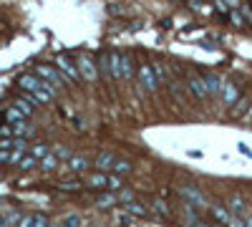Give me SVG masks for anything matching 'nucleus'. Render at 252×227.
<instances>
[{
	"mask_svg": "<svg viewBox=\"0 0 252 227\" xmlns=\"http://www.w3.org/2000/svg\"><path fill=\"white\" fill-rule=\"evenodd\" d=\"M83 184H86V187H91V190H101V192H121V190H124L121 177H116V174H103V172H91V174H86Z\"/></svg>",
	"mask_w": 252,
	"mask_h": 227,
	"instance_id": "f257e3e1",
	"label": "nucleus"
},
{
	"mask_svg": "<svg viewBox=\"0 0 252 227\" xmlns=\"http://www.w3.org/2000/svg\"><path fill=\"white\" fill-rule=\"evenodd\" d=\"M179 195L184 197V204H189V207H194L197 212H204V210L212 207V204L207 202V197H204L197 187H192V184H182V187H179Z\"/></svg>",
	"mask_w": 252,
	"mask_h": 227,
	"instance_id": "f03ea898",
	"label": "nucleus"
},
{
	"mask_svg": "<svg viewBox=\"0 0 252 227\" xmlns=\"http://www.w3.org/2000/svg\"><path fill=\"white\" fill-rule=\"evenodd\" d=\"M53 64H56L58 73H61L63 78H66L68 84H78V81H81V73H78V66H76V61H71V58H68L66 53H58Z\"/></svg>",
	"mask_w": 252,
	"mask_h": 227,
	"instance_id": "7ed1b4c3",
	"label": "nucleus"
},
{
	"mask_svg": "<svg viewBox=\"0 0 252 227\" xmlns=\"http://www.w3.org/2000/svg\"><path fill=\"white\" fill-rule=\"evenodd\" d=\"M35 76H38L40 81H46L48 86H53L56 91H58V89H63V86L68 84V81H66V78H63V76L58 73V68H53V66H46V64H38V66H35Z\"/></svg>",
	"mask_w": 252,
	"mask_h": 227,
	"instance_id": "20e7f679",
	"label": "nucleus"
},
{
	"mask_svg": "<svg viewBox=\"0 0 252 227\" xmlns=\"http://www.w3.org/2000/svg\"><path fill=\"white\" fill-rule=\"evenodd\" d=\"M76 66H78L81 81H86V84H96V81L101 78V76H98V64H96L91 56H86V53L76 61Z\"/></svg>",
	"mask_w": 252,
	"mask_h": 227,
	"instance_id": "39448f33",
	"label": "nucleus"
},
{
	"mask_svg": "<svg viewBox=\"0 0 252 227\" xmlns=\"http://www.w3.org/2000/svg\"><path fill=\"white\" fill-rule=\"evenodd\" d=\"M136 81H139V86H141V91H157L159 89V81H157V76H154V66L152 64H141L139 68H136Z\"/></svg>",
	"mask_w": 252,
	"mask_h": 227,
	"instance_id": "423d86ee",
	"label": "nucleus"
},
{
	"mask_svg": "<svg viewBox=\"0 0 252 227\" xmlns=\"http://www.w3.org/2000/svg\"><path fill=\"white\" fill-rule=\"evenodd\" d=\"M220 98H222V104H227V106H235L237 101H240V89H237V84H232V81H222V89H220Z\"/></svg>",
	"mask_w": 252,
	"mask_h": 227,
	"instance_id": "0eeeda50",
	"label": "nucleus"
},
{
	"mask_svg": "<svg viewBox=\"0 0 252 227\" xmlns=\"http://www.w3.org/2000/svg\"><path fill=\"white\" fill-rule=\"evenodd\" d=\"M18 86L23 89L26 94H38L40 89L46 86V81H40V78H38L35 73H23V76L18 78Z\"/></svg>",
	"mask_w": 252,
	"mask_h": 227,
	"instance_id": "6e6552de",
	"label": "nucleus"
},
{
	"mask_svg": "<svg viewBox=\"0 0 252 227\" xmlns=\"http://www.w3.org/2000/svg\"><path fill=\"white\" fill-rule=\"evenodd\" d=\"M227 210H229V215L237 217V220H245V215L250 212L242 195H232V197H229V199H227Z\"/></svg>",
	"mask_w": 252,
	"mask_h": 227,
	"instance_id": "1a4fd4ad",
	"label": "nucleus"
},
{
	"mask_svg": "<svg viewBox=\"0 0 252 227\" xmlns=\"http://www.w3.org/2000/svg\"><path fill=\"white\" fill-rule=\"evenodd\" d=\"M89 167H94V162H89L83 154H73V157L66 162V169H68L71 174H86Z\"/></svg>",
	"mask_w": 252,
	"mask_h": 227,
	"instance_id": "9d476101",
	"label": "nucleus"
},
{
	"mask_svg": "<svg viewBox=\"0 0 252 227\" xmlns=\"http://www.w3.org/2000/svg\"><path fill=\"white\" fill-rule=\"evenodd\" d=\"M116 159H119V157H114V154H109V152H101V154L94 159V169H96V172H103V174H111Z\"/></svg>",
	"mask_w": 252,
	"mask_h": 227,
	"instance_id": "9b49d317",
	"label": "nucleus"
},
{
	"mask_svg": "<svg viewBox=\"0 0 252 227\" xmlns=\"http://www.w3.org/2000/svg\"><path fill=\"white\" fill-rule=\"evenodd\" d=\"M182 215H184V227H212V225H207L202 217H199V212L194 210V207H189V204H182Z\"/></svg>",
	"mask_w": 252,
	"mask_h": 227,
	"instance_id": "f8f14e48",
	"label": "nucleus"
},
{
	"mask_svg": "<svg viewBox=\"0 0 252 227\" xmlns=\"http://www.w3.org/2000/svg\"><path fill=\"white\" fill-rule=\"evenodd\" d=\"M13 106H15L20 114H23L26 119H28V116H33V111H35V101H33V96H31V94H26V96H18V98L13 101Z\"/></svg>",
	"mask_w": 252,
	"mask_h": 227,
	"instance_id": "ddd939ff",
	"label": "nucleus"
},
{
	"mask_svg": "<svg viewBox=\"0 0 252 227\" xmlns=\"http://www.w3.org/2000/svg\"><path fill=\"white\" fill-rule=\"evenodd\" d=\"M204 78V89H207V96H220V89H222V76H217V73H207V76H202Z\"/></svg>",
	"mask_w": 252,
	"mask_h": 227,
	"instance_id": "4468645a",
	"label": "nucleus"
},
{
	"mask_svg": "<svg viewBox=\"0 0 252 227\" xmlns=\"http://www.w3.org/2000/svg\"><path fill=\"white\" fill-rule=\"evenodd\" d=\"M209 215H212L220 225H224V227H227L229 220H232V215H229V210H227V204H220V202H215L212 207H209Z\"/></svg>",
	"mask_w": 252,
	"mask_h": 227,
	"instance_id": "2eb2a0df",
	"label": "nucleus"
},
{
	"mask_svg": "<svg viewBox=\"0 0 252 227\" xmlns=\"http://www.w3.org/2000/svg\"><path fill=\"white\" fill-rule=\"evenodd\" d=\"M149 212H154L157 217H161V220H169L172 217V210H169V204H166L161 197H157V199H152V204H149Z\"/></svg>",
	"mask_w": 252,
	"mask_h": 227,
	"instance_id": "dca6fc26",
	"label": "nucleus"
},
{
	"mask_svg": "<svg viewBox=\"0 0 252 227\" xmlns=\"http://www.w3.org/2000/svg\"><path fill=\"white\" fill-rule=\"evenodd\" d=\"M121 58L124 53L109 51V66H111V81H121Z\"/></svg>",
	"mask_w": 252,
	"mask_h": 227,
	"instance_id": "f3484780",
	"label": "nucleus"
},
{
	"mask_svg": "<svg viewBox=\"0 0 252 227\" xmlns=\"http://www.w3.org/2000/svg\"><path fill=\"white\" fill-rule=\"evenodd\" d=\"M187 86H189V91H192L197 98H207V89H204V78L202 76H189Z\"/></svg>",
	"mask_w": 252,
	"mask_h": 227,
	"instance_id": "a211bd4d",
	"label": "nucleus"
},
{
	"mask_svg": "<svg viewBox=\"0 0 252 227\" xmlns=\"http://www.w3.org/2000/svg\"><path fill=\"white\" fill-rule=\"evenodd\" d=\"M121 207H124L126 215H134V217H146V215H149V207H146L144 202H139V199H134L129 204H121Z\"/></svg>",
	"mask_w": 252,
	"mask_h": 227,
	"instance_id": "6ab92c4d",
	"label": "nucleus"
},
{
	"mask_svg": "<svg viewBox=\"0 0 252 227\" xmlns=\"http://www.w3.org/2000/svg\"><path fill=\"white\" fill-rule=\"evenodd\" d=\"M51 152H53V149H51V144H43V141L31 144V149H28V154H31V157H35L38 162H43V159H46Z\"/></svg>",
	"mask_w": 252,
	"mask_h": 227,
	"instance_id": "aec40b11",
	"label": "nucleus"
},
{
	"mask_svg": "<svg viewBox=\"0 0 252 227\" xmlns=\"http://www.w3.org/2000/svg\"><path fill=\"white\" fill-rule=\"evenodd\" d=\"M134 76H136L134 58H131V56H124V58H121V81H131Z\"/></svg>",
	"mask_w": 252,
	"mask_h": 227,
	"instance_id": "412c9836",
	"label": "nucleus"
},
{
	"mask_svg": "<svg viewBox=\"0 0 252 227\" xmlns=\"http://www.w3.org/2000/svg\"><path fill=\"white\" fill-rule=\"evenodd\" d=\"M96 204L101 210H106V207H114V204H119V197H116V192H101L98 197H96Z\"/></svg>",
	"mask_w": 252,
	"mask_h": 227,
	"instance_id": "4be33fe9",
	"label": "nucleus"
},
{
	"mask_svg": "<svg viewBox=\"0 0 252 227\" xmlns=\"http://www.w3.org/2000/svg\"><path fill=\"white\" fill-rule=\"evenodd\" d=\"M58 167H61V162H58V157H56L53 152H51L43 162H40V172H48V174H51V172H56Z\"/></svg>",
	"mask_w": 252,
	"mask_h": 227,
	"instance_id": "5701e85b",
	"label": "nucleus"
},
{
	"mask_svg": "<svg viewBox=\"0 0 252 227\" xmlns=\"http://www.w3.org/2000/svg\"><path fill=\"white\" fill-rule=\"evenodd\" d=\"M96 64H98V76L101 78H106V81H111V66H109V53H103L98 61H96Z\"/></svg>",
	"mask_w": 252,
	"mask_h": 227,
	"instance_id": "b1692460",
	"label": "nucleus"
},
{
	"mask_svg": "<svg viewBox=\"0 0 252 227\" xmlns=\"http://www.w3.org/2000/svg\"><path fill=\"white\" fill-rule=\"evenodd\" d=\"M18 167H20V172H33L35 167H40V162H38L35 157H31V154H26L23 159H20V164H18Z\"/></svg>",
	"mask_w": 252,
	"mask_h": 227,
	"instance_id": "393cba45",
	"label": "nucleus"
},
{
	"mask_svg": "<svg viewBox=\"0 0 252 227\" xmlns=\"http://www.w3.org/2000/svg\"><path fill=\"white\" fill-rule=\"evenodd\" d=\"M3 119L8 121V124H20V121H28L23 114H20L15 106H10V109H5V114H3Z\"/></svg>",
	"mask_w": 252,
	"mask_h": 227,
	"instance_id": "a878e982",
	"label": "nucleus"
},
{
	"mask_svg": "<svg viewBox=\"0 0 252 227\" xmlns=\"http://www.w3.org/2000/svg\"><path fill=\"white\" fill-rule=\"evenodd\" d=\"M129 172H131V164L126 162V159H116V164H114V172H111V174L124 177V174H129Z\"/></svg>",
	"mask_w": 252,
	"mask_h": 227,
	"instance_id": "bb28decb",
	"label": "nucleus"
},
{
	"mask_svg": "<svg viewBox=\"0 0 252 227\" xmlns=\"http://www.w3.org/2000/svg\"><path fill=\"white\" fill-rule=\"evenodd\" d=\"M227 18H229V23H232V28H245V23H247V20H245V15H242L240 10H232V13H229Z\"/></svg>",
	"mask_w": 252,
	"mask_h": 227,
	"instance_id": "cd10ccee",
	"label": "nucleus"
},
{
	"mask_svg": "<svg viewBox=\"0 0 252 227\" xmlns=\"http://www.w3.org/2000/svg\"><path fill=\"white\" fill-rule=\"evenodd\" d=\"M58 187H61L63 192H78V190L83 187V184H81L78 179H68V182H61V184H58Z\"/></svg>",
	"mask_w": 252,
	"mask_h": 227,
	"instance_id": "c85d7f7f",
	"label": "nucleus"
},
{
	"mask_svg": "<svg viewBox=\"0 0 252 227\" xmlns=\"http://www.w3.org/2000/svg\"><path fill=\"white\" fill-rule=\"evenodd\" d=\"M61 227H83V220L78 215H68L66 220L61 222Z\"/></svg>",
	"mask_w": 252,
	"mask_h": 227,
	"instance_id": "c756f323",
	"label": "nucleus"
},
{
	"mask_svg": "<svg viewBox=\"0 0 252 227\" xmlns=\"http://www.w3.org/2000/svg\"><path fill=\"white\" fill-rule=\"evenodd\" d=\"M53 154L58 157V162H68L73 154H71V149H66V147H61V144H58V147L53 149Z\"/></svg>",
	"mask_w": 252,
	"mask_h": 227,
	"instance_id": "7c9ffc66",
	"label": "nucleus"
},
{
	"mask_svg": "<svg viewBox=\"0 0 252 227\" xmlns=\"http://www.w3.org/2000/svg\"><path fill=\"white\" fill-rule=\"evenodd\" d=\"M116 197H119V202H121V204H129V202H134V199H136V197H134V192H129V190L116 192Z\"/></svg>",
	"mask_w": 252,
	"mask_h": 227,
	"instance_id": "2f4dec72",
	"label": "nucleus"
},
{
	"mask_svg": "<svg viewBox=\"0 0 252 227\" xmlns=\"http://www.w3.org/2000/svg\"><path fill=\"white\" fill-rule=\"evenodd\" d=\"M240 13L245 15V20H247V26L252 28V5H247V3H242V5H240Z\"/></svg>",
	"mask_w": 252,
	"mask_h": 227,
	"instance_id": "473e14b6",
	"label": "nucleus"
},
{
	"mask_svg": "<svg viewBox=\"0 0 252 227\" xmlns=\"http://www.w3.org/2000/svg\"><path fill=\"white\" fill-rule=\"evenodd\" d=\"M33 220H35L33 227H48V225H51V220H48L46 215H33Z\"/></svg>",
	"mask_w": 252,
	"mask_h": 227,
	"instance_id": "72a5a7b5",
	"label": "nucleus"
},
{
	"mask_svg": "<svg viewBox=\"0 0 252 227\" xmlns=\"http://www.w3.org/2000/svg\"><path fill=\"white\" fill-rule=\"evenodd\" d=\"M33 225H35L33 215H23V217H20V222H18V227H33Z\"/></svg>",
	"mask_w": 252,
	"mask_h": 227,
	"instance_id": "f704fd0d",
	"label": "nucleus"
},
{
	"mask_svg": "<svg viewBox=\"0 0 252 227\" xmlns=\"http://www.w3.org/2000/svg\"><path fill=\"white\" fill-rule=\"evenodd\" d=\"M187 8H189V10H194V13H204V15L209 13V8H207V5H199V3H189Z\"/></svg>",
	"mask_w": 252,
	"mask_h": 227,
	"instance_id": "c9c22d12",
	"label": "nucleus"
},
{
	"mask_svg": "<svg viewBox=\"0 0 252 227\" xmlns=\"http://www.w3.org/2000/svg\"><path fill=\"white\" fill-rule=\"evenodd\" d=\"M245 106H247V101H245V98H240V101H237V106H235V111H232V116H242Z\"/></svg>",
	"mask_w": 252,
	"mask_h": 227,
	"instance_id": "e433bc0d",
	"label": "nucleus"
},
{
	"mask_svg": "<svg viewBox=\"0 0 252 227\" xmlns=\"http://www.w3.org/2000/svg\"><path fill=\"white\" fill-rule=\"evenodd\" d=\"M0 164H10V152H3V149H0Z\"/></svg>",
	"mask_w": 252,
	"mask_h": 227,
	"instance_id": "4c0bfd02",
	"label": "nucleus"
},
{
	"mask_svg": "<svg viewBox=\"0 0 252 227\" xmlns=\"http://www.w3.org/2000/svg\"><path fill=\"white\" fill-rule=\"evenodd\" d=\"M227 227H245V222H242V220H237V217H232V220L227 222Z\"/></svg>",
	"mask_w": 252,
	"mask_h": 227,
	"instance_id": "58836bf2",
	"label": "nucleus"
},
{
	"mask_svg": "<svg viewBox=\"0 0 252 227\" xmlns=\"http://www.w3.org/2000/svg\"><path fill=\"white\" fill-rule=\"evenodd\" d=\"M242 222H245V227H252V212H247V215H245V220H242Z\"/></svg>",
	"mask_w": 252,
	"mask_h": 227,
	"instance_id": "ea45409f",
	"label": "nucleus"
},
{
	"mask_svg": "<svg viewBox=\"0 0 252 227\" xmlns=\"http://www.w3.org/2000/svg\"><path fill=\"white\" fill-rule=\"evenodd\" d=\"M237 149H240V152H242V154H247V157H252V152H250V149H247V147H245V144H240V147H237Z\"/></svg>",
	"mask_w": 252,
	"mask_h": 227,
	"instance_id": "a19ab883",
	"label": "nucleus"
},
{
	"mask_svg": "<svg viewBox=\"0 0 252 227\" xmlns=\"http://www.w3.org/2000/svg\"><path fill=\"white\" fill-rule=\"evenodd\" d=\"M48 227H61V222H51V225H48Z\"/></svg>",
	"mask_w": 252,
	"mask_h": 227,
	"instance_id": "79ce46f5",
	"label": "nucleus"
},
{
	"mask_svg": "<svg viewBox=\"0 0 252 227\" xmlns=\"http://www.w3.org/2000/svg\"><path fill=\"white\" fill-rule=\"evenodd\" d=\"M0 227H3V215H0Z\"/></svg>",
	"mask_w": 252,
	"mask_h": 227,
	"instance_id": "37998d69",
	"label": "nucleus"
}]
</instances>
